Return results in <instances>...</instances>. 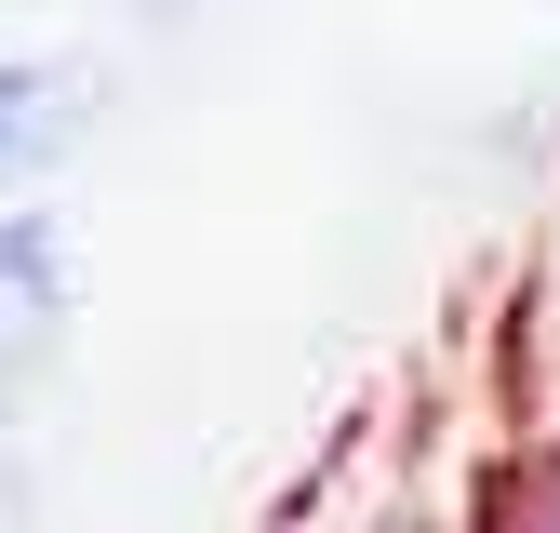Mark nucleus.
Masks as SVG:
<instances>
[{
    "label": "nucleus",
    "mask_w": 560,
    "mask_h": 533,
    "mask_svg": "<svg viewBox=\"0 0 560 533\" xmlns=\"http://www.w3.org/2000/svg\"><path fill=\"white\" fill-rule=\"evenodd\" d=\"M54 307H67V240L40 214H0V414L54 360Z\"/></svg>",
    "instance_id": "nucleus-1"
},
{
    "label": "nucleus",
    "mask_w": 560,
    "mask_h": 533,
    "mask_svg": "<svg viewBox=\"0 0 560 533\" xmlns=\"http://www.w3.org/2000/svg\"><path fill=\"white\" fill-rule=\"evenodd\" d=\"M67 67H0V174H14V161H40L54 147V133H67Z\"/></svg>",
    "instance_id": "nucleus-2"
}]
</instances>
